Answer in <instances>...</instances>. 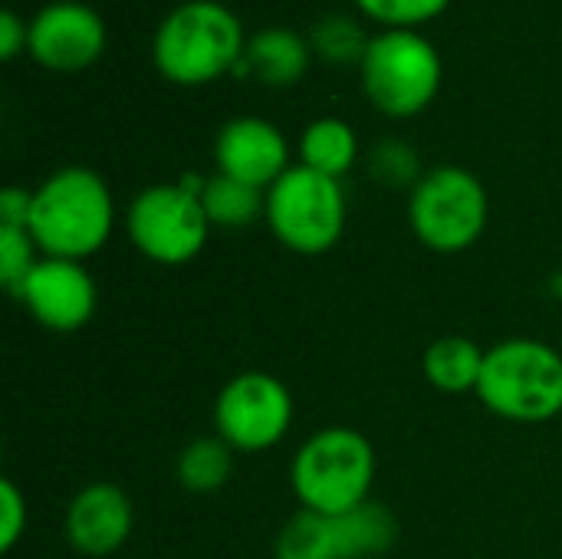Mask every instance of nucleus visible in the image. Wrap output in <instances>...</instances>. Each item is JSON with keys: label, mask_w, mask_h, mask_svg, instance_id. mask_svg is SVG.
Segmentation results:
<instances>
[{"label": "nucleus", "mask_w": 562, "mask_h": 559, "mask_svg": "<svg viewBox=\"0 0 562 559\" xmlns=\"http://www.w3.org/2000/svg\"><path fill=\"white\" fill-rule=\"evenodd\" d=\"M115 227V201L92 168H59L33 191L30 237L43 257L86 260L99 254Z\"/></svg>", "instance_id": "nucleus-1"}, {"label": "nucleus", "mask_w": 562, "mask_h": 559, "mask_svg": "<svg viewBox=\"0 0 562 559\" xmlns=\"http://www.w3.org/2000/svg\"><path fill=\"white\" fill-rule=\"evenodd\" d=\"M375 481L372 441L346 425H329L306 438L290 465V484L303 511L349 514L369 504Z\"/></svg>", "instance_id": "nucleus-2"}, {"label": "nucleus", "mask_w": 562, "mask_h": 559, "mask_svg": "<svg viewBox=\"0 0 562 559\" xmlns=\"http://www.w3.org/2000/svg\"><path fill=\"white\" fill-rule=\"evenodd\" d=\"M247 49L240 20L214 0L175 7L155 33V66L178 86H201L240 63Z\"/></svg>", "instance_id": "nucleus-3"}, {"label": "nucleus", "mask_w": 562, "mask_h": 559, "mask_svg": "<svg viewBox=\"0 0 562 559\" xmlns=\"http://www.w3.org/2000/svg\"><path fill=\"white\" fill-rule=\"evenodd\" d=\"M477 399L501 418L540 425L562 412V356L540 339H504L487 349Z\"/></svg>", "instance_id": "nucleus-4"}, {"label": "nucleus", "mask_w": 562, "mask_h": 559, "mask_svg": "<svg viewBox=\"0 0 562 559\" xmlns=\"http://www.w3.org/2000/svg\"><path fill=\"white\" fill-rule=\"evenodd\" d=\"M267 224L273 237L303 257H319L342 241L346 194L339 178L293 165L267 191Z\"/></svg>", "instance_id": "nucleus-5"}, {"label": "nucleus", "mask_w": 562, "mask_h": 559, "mask_svg": "<svg viewBox=\"0 0 562 559\" xmlns=\"http://www.w3.org/2000/svg\"><path fill=\"white\" fill-rule=\"evenodd\" d=\"M359 66L369 102L392 119L418 115L441 86L438 49L415 30H385L369 43Z\"/></svg>", "instance_id": "nucleus-6"}, {"label": "nucleus", "mask_w": 562, "mask_h": 559, "mask_svg": "<svg viewBox=\"0 0 562 559\" xmlns=\"http://www.w3.org/2000/svg\"><path fill=\"white\" fill-rule=\"evenodd\" d=\"M487 191L458 165L428 171L408 198V224L435 254H461L474 247L487 227Z\"/></svg>", "instance_id": "nucleus-7"}, {"label": "nucleus", "mask_w": 562, "mask_h": 559, "mask_svg": "<svg viewBox=\"0 0 562 559\" xmlns=\"http://www.w3.org/2000/svg\"><path fill=\"white\" fill-rule=\"evenodd\" d=\"M201 185L204 181L194 178L181 185H151L132 201L125 231L142 257L161 267H184L204 250L211 221L198 198Z\"/></svg>", "instance_id": "nucleus-8"}, {"label": "nucleus", "mask_w": 562, "mask_h": 559, "mask_svg": "<svg viewBox=\"0 0 562 559\" xmlns=\"http://www.w3.org/2000/svg\"><path fill=\"white\" fill-rule=\"evenodd\" d=\"M398 540V521L382 504L349 514L300 511L277 537V559H375Z\"/></svg>", "instance_id": "nucleus-9"}, {"label": "nucleus", "mask_w": 562, "mask_h": 559, "mask_svg": "<svg viewBox=\"0 0 562 559\" xmlns=\"http://www.w3.org/2000/svg\"><path fill=\"white\" fill-rule=\"evenodd\" d=\"M214 425L240 455L270 451L293 425V395L270 372H237L214 402Z\"/></svg>", "instance_id": "nucleus-10"}, {"label": "nucleus", "mask_w": 562, "mask_h": 559, "mask_svg": "<svg viewBox=\"0 0 562 559\" xmlns=\"http://www.w3.org/2000/svg\"><path fill=\"white\" fill-rule=\"evenodd\" d=\"M16 300L49 333H76L95 316V280L79 260L40 257L33 273L16 290Z\"/></svg>", "instance_id": "nucleus-11"}, {"label": "nucleus", "mask_w": 562, "mask_h": 559, "mask_svg": "<svg viewBox=\"0 0 562 559\" xmlns=\"http://www.w3.org/2000/svg\"><path fill=\"white\" fill-rule=\"evenodd\" d=\"M26 49L33 59L56 72H79L92 66L105 49V23L86 3H49L30 23Z\"/></svg>", "instance_id": "nucleus-12"}, {"label": "nucleus", "mask_w": 562, "mask_h": 559, "mask_svg": "<svg viewBox=\"0 0 562 559\" xmlns=\"http://www.w3.org/2000/svg\"><path fill=\"white\" fill-rule=\"evenodd\" d=\"M214 158L221 175L244 181L250 188H273L293 165H290V148L283 132L257 115H240L231 119L214 145Z\"/></svg>", "instance_id": "nucleus-13"}, {"label": "nucleus", "mask_w": 562, "mask_h": 559, "mask_svg": "<svg viewBox=\"0 0 562 559\" xmlns=\"http://www.w3.org/2000/svg\"><path fill=\"white\" fill-rule=\"evenodd\" d=\"M66 540L79 557L105 559L119 554L135 527V507L115 484H89L66 507Z\"/></svg>", "instance_id": "nucleus-14"}, {"label": "nucleus", "mask_w": 562, "mask_h": 559, "mask_svg": "<svg viewBox=\"0 0 562 559\" xmlns=\"http://www.w3.org/2000/svg\"><path fill=\"white\" fill-rule=\"evenodd\" d=\"M310 66V43L283 26L260 30L247 40L244 72H254L267 86H293Z\"/></svg>", "instance_id": "nucleus-15"}, {"label": "nucleus", "mask_w": 562, "mask_h": 559, "mask_svg": "<svg viewBox=\"0 0 562 559\" xmlns=\"http://www.w3.org/2000/svg\"><path fill=\"white\" fill-rule=\"evenodd\" d=\"M484 359H487V353L474 339H468V336H441L425 349L422 372L438 392L464 395V392H477Z\"/></svg>", "instance_id": "nucleus-16"}, {"label": "nucleus", "mask_w": 562, "mask_h": 559, "mask_svg": "<svg viewBox=\"0 0 562 559\" xmlns=\"http://www.w3.org/2000/svg\"><path fill=\"white\" fill-rule=\"evenodd\" d=\"M201 208L211 221V227H250L267 214V194L260 188H250L244 181H234L227 175H214L198 191Z\"/></svg>", "instance_id": "nucleus-17"}, {"label": "nucleus", "mask_w": 562, "mask_h": 559, "mask_svg": "<svg viewBox=\"0 0 562 559\" xmlns=\"http://www.w3.org/2000/svg\"><path fill=\"white\" fill-rule=\"evenodd\" d=\"M359 155V138L356 132L342 122V119H316L306 125L303 138H300V165L339 178L356 165Z\"/></svg>", "instance_id": "nucleus-18"}, {"label": "nucleus", "mask_w": 562, "mask_h": 559, "mask_svg": "<svg viewBox=\"0 0 562 559\" xmlns=\"http://www.w3.org/2000/svg\"><path fill=\"white\" fill-rule=\"evenodd\" d=\"M234 471V448L221 435L194 438L181 448L175 461V478L191 494H214L231 481Z\"/></svg>", "instance_id": "nucleus-19"}, {"label": "nucleus", "mask_w": 562, "mask_h": 559, "mask_svg": "<svg viewBox=\"0 0 562 559\" xmlns=\"http://www.w3.org/2000/svg\"><path fill=\"white\" fill-rule=\"evenodd\" d=\"M369 43L372 40L366 36V30L352 16H346V13H326L313 26V33H310V46L326 63H336V66H342V63H362Z\"/></svg>", "instance_id": "nucleus-20"}, {"label": "nucleus", "mask_w": 562, "mask_h": 559, "mask_svg": "<svg viewBox=\"0 0 562 559\" xmlns=\"http://www.w3.org/2000/svg\"><path fill=\"white\" fill-rule=\"evenodd\" d=\"M36 241L26 227H0V283L16 297L23 280L33 273L36 260Z\"/></svg>", "instance_id": "nucleus-21"}, {"label": "nucleus", "mask_w": 562, "mask_h": 559, "mask_svg": "<svg viewBox=\"0 0 562 559\" xmlns=\"http://www.w3.org/2000/svg\"><path fill=\"white\" fill-rule=\"evenodd\" d=\"M372 171L382 185H392V188H402V185H418L425 175H422V165H418V155L408 142L402 138H385L375 145L372 152Z\"/></svg>", "instance_id": "nucleus-22"}, {"label": "nucleus", "mask_w": 562, "mask_h": 559, "mask_svg": "<svg viewBox=\"0 0 562 559\" xmlns=\"http://www.w3.org/2000/svg\"><path fill=\"white\" fill-rule=\"evenodd\" d=\"M359 10L392 30H412L431 16H438L448 0H356Z\"/></svg>", "instance_id": "nucleus-23"}, {"label": "nucleus", "mask_w": 562, "mask_h": 559, "mask_svg": "<svg viewBox=\"0 0 562 559\" xmlns=\"http://www.w3.org/2000/svg\"><path fill=\"white\" fill-rule=\"evenodd\" d=\"M26 521H30L26 497L20 494V488L10 478H3V484H0V550L3 554H13V547L23 540Z\"/></svg>", "instance_id": "nucleus-24"}, {"label": "nucleus", "mask_w": 562, "mask_h": 559, "mask_svg": "<svg viewBox=\"0 0 562 559\" xmlns=\"http://www.w3.org/2000/svg\"><path fill=\"white\" fill-rule=\"evenodd\" d=\"M33 208V191L3 188L0 191V227H26Z\"/></svg>", "instance_id": "nucleus-25"}, {"label": "nucleus", "mask_w": 562, "mask_h": 559, "mask_svg": "<svg viewBox=\"0 0 562 559\" xmlns=\"http://www.w3.org/2000/svg\"><path fill=\"white\" fill-rule=\"evenodd\" d=\"M26 43H30V26L13 10H3L0 13V56L13 59L20 49H26Z\"/></svg>", "instance_id": "nucleus-26"}]
</instances>
